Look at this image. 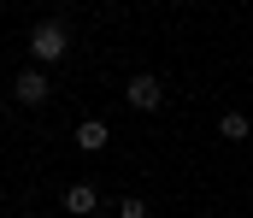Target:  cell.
Returning a JSON list of instances; mask_svg holds the SVG:
<instances>
[{"label": "cell", "instance_id": "cell-1", "mask_svg": "<svg viewBox=\"0 0 253 218\" xmlns=\"http://www.w3.org/2000/svg\"><path fill=\"white\" fill-rule=\"evenodd\" d=\"M65 53H71V24H65V18H42V24L30 30V59H36V65H59Z\"/></svg>", "mask_w": 253, "mask_h": 218}, {"label": "cell", "instance_id": "cell-2", "mask_svg": "<svg viewBox=\"0 0 253 218\" xmlns=\"http://www.w3.org/2000/svg\"><path fill=\"white\" fill-rule=\"evenodd\" d=\"M12 100H18V106H30V112H36V106H47V100H53L47 71H42V65H24V71L12 77Z\"/></svg>", "mask_w": 253, "mask_h": 218}, {"label": "cell", "instance_id": "cell-3", "mask_svg": "<svg viewBox=\"0 0 253 218\" xmlns=\"http://www.w3.org/2000/svg\"><path fill=\"white\" fill-rule=\"evenodd\" d=\"M124 100L135 106V112H159V100H165V83H159L153 71H135V77L124 83Z\"/></svg>", "mask_w": 253, "mask_h": 218}, {"label": "cell", "instance_id": "cell-4", "mask_svg": "<svg viewBox=\"0 0 253 218\" xmlns=\"http://www.w3.org/2000/svg\"><path fill=\"white\" fill-rule=\"evenodd\" d=\"M65 213H71V218L100 213V189H94V183H71V189H65Z\"/></svg>", "mask_w": 253, "mask_h": 218}, {"label": "cell", "instance_id": "cell-5", "mask_svg": "<svg viewBox=\"0 0 253 218\" xmlns=\"http://www.w3.org/2000/svg\"><path fill=\"white\" fill-rule=\"evenodd\" d=\"M106 142H112V124H106V118H83V124H77V147H83V153H100Z\"/></svg>", "mask_w": 253, "mask_h": 218}, {"label": "cell", "instance_id": "cell-6", "mask_svg": "<svg viewBox=\"0 0 253 218\" xmlns=\"http://www.w3.org/2000/svg\"><path fill=\"white\" fill-rule=\"evenodd\" d=\"M218 136H224V142H248V136H253V118H248V112H236V106L218 112Z\"/></svg>", "mask_w": 253, "mask_h": 218}, {"label": "cell", "instance_id": "cell-7", "mask_svg": "<svg viewBox=\"0 0 253 218\" xmlns=\"http://www.w3.org/2000/svg\"><path fill=\"white\" fill-rule=\"evenodd\" d=\"M118 218H147V201H141V195H124V201H118Z\"/></svg>", "mask_w": 253, "mask_h": 218}, {"label": "cell", "instance_id": "cell-8", "mask_svg": "<svg viewBox=\"0 0 253 218\" xmlns=\"http://www.w3.org/2000/svg\"><path fill=\"white\" fill-rule=\"evenodd\" d=\"M194 218H212V213H194Z\"/></svg>", "mask_w": 253, "mask_h": 218}]
</instances>
